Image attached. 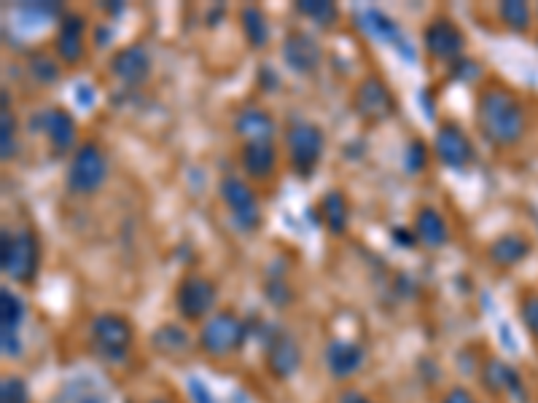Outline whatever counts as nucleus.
<instances>
[{
    "instance_id": "nucleus-1",
    "label": "nucleus",
    "mask_w": 538,
    "mask_h": 403,
    "mask_svg": "<svg viewBox=\"0 0 538 403\" xmlns=\"http://www.w3.org/2000/svg\"><path fill=\"white\" fill-rule=\"evenodd\" d=\"M477 124L492 146L509 149L525 135V110L512 92L488 89L477 105Z\"/></svg>"
},
{
    "instance_id": "nucleus-2",
    "label": "nucleus",
    "mask_w": 538,
    "mask_h": 403,
    "mask_svg": "<svg viewBox=\"0 0 538 403\" xmlns=\"http://www.w3.org/2000/svg\"><path fill=\"white\" fill-rule=\"evenodd\" d=\"M38 264H41L38 240L27 226L16 232H3L0 266L5 277H11L14 283H33L38 274Z\"/></svg>"
},
{
    "instance_id": "nucleus-3",
    "label": "nucleus",
    "mask_w": 538,
    "mask_h": 403,
    "mask_svg": "<svg viewBox=\"0 0 538 403\" xmlns=\"http://www.w3.org/2000/svg\"><path fill=\"white\" fill-rule=\"evenodd\" d=\"M245 334H248V326L235 312H218L202 326L199 347L213 357H227L235 350H240Z\"/></svg>"
},
{
    "instance_id": "nucleus-4",
    "label": "nucleus",
    "mask_w": 538,
    "mask_h": 403,
    "mask_svg": "<svg viewBox=\"0 0 538 403\" xmlns=\"http://www.w3.org/2000/svg\"><path fill=\"white\" fill-rule=\"evenodd\" d=\"M108 175V159L98 143H84L73 153L70 170H68V189L76 194H92L105 183Z\"/></svg>"
},
{
    "instance_id": "nucleus-5",
    "label": "nucleus",
    "mask_w": 538,
    "mask_h": 403,
    "mask_svg": "<svg viewBox=\"0 0 538 403\" xmlns=\"http://www.w3.org/2000/svg\"><path fill=\"white\" fill-rule=\"evenodd\" d=\"M92 345L105 360H124L132 345V326L127 317L105 312L92 323Z\"/></svg>"
},
{
    "instance_id": "nucleus-6",
    "label": "nucleus",
    "mask_w": 538,
    "mask_h": 403,
    "mask_svg": "<svg viewBox=\"0 0 538 403\" xmlns=\"http://www.w3.org/2000/svg\"><path fill=\"white\" fill-rule=\"evenodd\" d=\"M286 143H289V151H291V164L301 175H310L315 170V164L323 156V146H326L321 127H315L310 121H296L294 127L289 129Z\"/></svg>"
},
{
    "instance_id": "nucleus-7",
    "label": "nucleus",
    "mask_w": 538,
    "mask_h": 403,
    "mask_svg": "<svg viewBox=\"0 0 538 403\" xmlns=\"http://www.w3.org/2000/svg\"><path fill=\"white\" fill-rule=\"evenodd\" d=\"M221 200L232 210V218L243 232H256L261 226V207L245 181L224 178L221 181Z\"/></svg>"
},
{
    "instance_id": "nucleus-8",
    "label": "nucleus",
    "mask_w": 538,
    "mask_h": 403,
    "mask_svg": "<svg viewBox=\"0 0 538 403\" xmlns=\"http://www.w3.org/2000/svg\"><path fill=\"white\" fill-rule=\"evenodd\" d=\"M216 299H218V291L216 285L202 277V274H189L181 280L178 291H175V306L178 312L186 317V320H199L205 317L213 306H216Z\"/></svg>"
},
{
    "instance_id": "nucleus-9",
    "label": "nucleus",
    "mask_w": 538,
    "mask_h": 403,
    "mask_svg": "<svg viewBox=\"0 0 538 403\" xmlns=\"http://www.w3.org/2000/svg\"><path fill=\"white\" fill-rule=\"evenodd\" d=\"M267 366L272 371V377L278 379H291L296 368L301 366V350L296 345V339L286 331H278L269 345H267Z\"/></svg>"
},
{
    "instance_id": "nucleus-10",
    "label": "nucleus",
    "mask_w": 538,
    "mask_h": 403,
    "mask_svg": "<svg viewBox=\"0 0 538 403\" xmlns=\"http://www.w3.org/2000/svg\"><path fill=\"white\" fill-rule=\"evenodd\" d=\"M25 317V304L16 294H11L8 288L0 291V342H3V355L5 357H16L19 355V323Z\"/></svg>"
},
{
    "instance_id": "nucleus-11",
    "label": "nucleus",
    "mask_w": 538,
    "mask_h": 403,
    "mask_svg": "<svg viewBox=\"0 0 538 403\" xmlns=\"http://www.w3.org/2000/svg\"><path fill=\"white\" fill-rule=\"evenodd\" d=\"M355 108L361 116L383 121L393 113V95L391 89L380 81V78H366L361 81V87L355 89Z\"/></svg>"
},
{
    "instance_id": "nucleus-12",
    "label": "nucleus",
    "mask_w": 538,
    "mask_h": 403,
    "mask_svg": "<svg viewBox=\"0 0 538 403\" xmlns=\"http://www.w3.org/2000/svg\"><path fill=\"white\" fill-rule=\"evenodd\" d=\"M466 38L463 33L449 22V19H437L426 30V49L437 59H458L463 54Z\"/></svg>"
},
{
    "instance_id": "nucleus-13",
    "label": "nucleus",
    "mask_w": 538,
    "mask_h": 403,
    "mask_svg": "<svg viewBox=\"0 0 538 403\" xmlns=\"http://www.w3.org/2000/svg\"><path fill=\"white\" fill-rule=\"evenodd\" d=\"M434 149H437V156H439L447 167H466L471 161V156H474V149H471L469 138L455 124H441L439 132H437Z\"/></svg>"
},
{
    "instance_id": "nucleus-14",
    "label": "nucleus",
    "mask_w": 538,
    "mask_h": 403,
    "mask_svg": "<svg viewBox=\"0 0 538 403\" xmlns=\"http://www.w3.org/2000/svg\"><path fill=\"white\" fill-rule=\"evenodd\" d=\"M111 70L119 81H124L127 87H141L146 84L148 73H151V59L143 46H127L111 59Z\"/></svg>"
},
{
    "instance_id": "nucleus-15",
    "label": "nucleus",
    "mask_w": 538,
    "mask_h": 403,
    "mask_svg": "<svg viewBox=\"0 0 538 403\" xmlns=\"http://www.w3.org/2000/svg\"><path fill=\"white\" fill-rule=\"evenodd\" d=\"M364 347L350 339H334L326 347V366L334 379H350L364 366Z\"/></svg>"
},
{
    "instance_id": "nucleus-16",
    "label": "nucleus",
    "mask_w": 538,
    "mask_h": 403,
    "mask_svg": "<svg viewBox=\"0 0 538 403\" xmlns=\"http://www.w3.org/2000/svg\"><path fill=\"white\" fill-rule=\"evenodd\" d=\"M283 59L296 73H312L321 65V46L307 33H291L283 46Z\"/></svg>"
},
{
    "instance_id": "nucleus-17",
    "label": "nucleus",
    "mask_w": 538,
    "mask_h": 403,
    "mask_svg": "<svg viewBox=\"0 0 538 403\" xmlns=\"http://www.w3.org/2000/svg\"><path fill=\"white\" fill-rule=\"evenodd\" d=\"M41 129L47 132L51 149H57V151H70L76 143V121L62 108H49L41 116Z\"/></svg>"
},
{
    "instance_id": "nucleus-18",
    "label": "nucleus",
    "mask_w": 538,
    "mask_h": 403,
    "mask_svg": "<svg viewBox=\"0 0 538 403\" xmlns=\"http://www.w3.org/2000/svg\"><path fill=\"white\" fill-rule=\"evenodd\" d=\"M57 54L73 65L84 57V16L79 14H68L62 16V25H59V33H57Z\"/></svg>"
},
{
    "instance_id": "nucleus-19",
    "label": "nucleus",
    "mask_w": 538,
    "mask_h": 403,
    "mask_svg": "<svg viewBox=\"0 0 538 403\" xmlns=\"http://www.w3.org/2000/svg\"><path fill=\"white\" fill-rule=\"evenodd\" d=\"M235 129L248 143H272V138H275V121L261 108L240 110V116L235 119Z\"/></svg>"
},
{
    "instance_id": "nucleus-20",
    "label": "nucleus",
    "mask_w": 538,
    "mask_h": 403,
    "mask_svg": "<svg viewBox=\"0 0 538 403\" xmlns=\"http://www.w3.org/2000/svg\"><path fill=\"white\" fill-rule=\"evenodd\" d=\"M449 232H447V223H444V215H441L437 207H420L417 218H415V240H420L426 248H441L447 243Z\"/></svg>"
},
{
    "instance_id": "nucleus-21",
    "label": "nucleus",
    "mask_w": 538,
    "mask_h": 403,
    "mask_svg": "<svg viewBox=\"0 0 538 403\" xmlns=\"http://www.w3.org/2000/svg\"><path fill=\"white\" fill-rule=\"evenodd\" d=\"M243 170L256 178V181H264L275 172V164H278V151L272 143H245L243 156Z\"/></svg>"
},
{
    "instance_id": "nucleus-22",
    "label": "nucleus",
    "mask_w": 538,
    "mask_h": 403,
    "mask_svg": "<svg viewBox=\"0 0 538 403\" xmlns=\"http://www.w3.org/2000/svg\"><path fill=\"white\" fill-rule=\"evenodd\" d=\"M240 22H243V33L248 44L253 49H264L267 41H269V25H267L264 11L258 5H245L240 11Z\"/></svg>"
},
{
    "instance_id": "nucleus-23",
    "label": "nucleus",
    "mask_w": 538,
    "mask_h": 403,
    "mask_svg": "<svg viewBox=\"0 0 538 403\" xmlns=\"http://www.w3.org/2000/svg\"><path fill=\"white\" fill-rule=\"evenodd\" d=\"M528 253H531V245H528L522 237H517V234H506V237H501V240H495V243L490 245V258H492L498 266H514V264H520Z\"/></svg>"
},
{
    "instance_id": "nucleus-24",
    "label": "nucleus",
    "mask_w": 538,
    "mask_h": 403,
    "mask_svg": "<svg viewBox=\"0 0 538 403\" xmlns=\"http://www.w3.org/2000/svg\"><path fill=\"white\" fill-rule=\"evenodd\" d=\"M482 382L488 385L492 393H520V377L512 366H506L503 360H490L485 374H482Z\"/></svg>"
},
{
    "instance_id": "nucleus-25",
    "label": "nucleus",
    "mask_w": 538,
    "mask_h": 403,
    "mask_svg": "<svg viewBox=\"0 0 538 403\" xmlns=\"http://www.w3.org/2000/svg\"><path fill=\"white\" fill-rule=\"evenodd\" d=\"M321 212H323V221L329 223V229L334 232V234H343L344 229H347V215H350V210H347V200H344L340 191H329L323 202H321Z\"/></svg>"
},
{
    "instance_id": "nucleus-26",
    "label": "nucleus",
    "mask_w": 538,
    "mask_h": 403,
    "mask_svg": "<svg viewBox=\"0 0 538 403\" xmlns=\"http://www.w3.org/2000/svg\"><path fill=\"white\" fill-rule=\"evenodd\" d=\"M153 347L164 355H181L189 350V336L178 326H162L153 334Z\"/></svg>"
},
{
    "instance_id": "nucleus-27",
    "label": "nucleus",
    "mask_w": 538,
    "mask_h": 403,
    "mask_svg": "<svg viewBox=\"0 0 538 403\" xmlns=\"http://www.w3.org/2000/svg\"><path fill=\"white\" fill-rule=\"evenodd\" d=\"M296 11L312 22H318L321 27L332 25L337 19V5L334 3H326V0H299L296 3Z\"/></svg>"
},
{
    "instance_id": "nucleus-28",
    "label": "nucleus",
    "mask_w": 538,
    "mask_h": 403,
    "mask_svg": "<svg viewBox=\"0 0 538 403\" xmlns=\"http://www.w3.org/2000/svg\"><path fill=\"white\" fill-rule=\"evenodd\" d=\"M364 22H366V30L374 36V38H380V41H401V36H398V27L393 25L391 19L383 14V11H374V8H369L366 14H364Z\"/></svg>"
},
{
    "instance_id": "nucleus-29",
    "label": "nucleus",
    "mask_w": 538,
    "mask_h": 403,
    "mask_svg": "<svg viewBox=\"0 0 538 403\" xmlns=\"http://www.w3.org/2000/svg\"><path fill=\"white\" fill-rule=\"evenodd\" d=\"M0 156L8 161L14 156V149H16V124H14V116L8 110V95L3 92V113H0Z\"/></svg>"
},
{
    "instance_id": "nucleus-30",
    "label": "nucleus",
    "mask_w": 538,
    "mask_h": 403,
    "mask_svg": "<svg viewBox=\"0 0 538 403\" xmlns=\"http://www.w3.org/2000/svg\"><path fill=\"white\" fill-rule=\"evenodd\" d=\"M501 16H503V22H506L512 30H525L528 22H531V8H528L525 3L512 0V3H503V5H501Z\"/></svg>"
},
{
    "instance_id": "nucleus-31",
    "label": "nucleus",
    "mask_w": 538,
    "mask_h": 403,
    "mask_svg": "<svg viewBox=\"0 0 538 403\" xmlns=\"http://www.w3.org/2000/svg\"><path fill=\"white\" fill-rule=\"evenodd\" d=\"M0 403H30L27 382L19 377H5L0 385Z\"/></svg>"
},
{
    "instance_id": "nucleus-32",
    "label": "nucleus",
    "mask_w": 538,
    "mask_h": 403,
    "mask_svg": "<svg viewBox=\"0 0 538 403\" xmlns=\"http://www.w3.org/2000/svg\"><path fill=\"white\" fill-rule=\"evenodd\" d=\"M30 76H36L44 84H51V81L59 78V67H57V62L51 59L49 54H36L30 59Z\"/></svg>"
},
{
    "instance_id": "nucleus-33",
    "label": "nucleus",
    "mask_w": 538,
    "mask_h": 403,
    "mask_svg": "<svg viewBox=\"0 0 538 403\" xmlns=\"http://www.w3.org/2000/svg\"><path fill=\"white\" fill-rule=\"evenodd\" d=\"M522 320L528 326V331L538 339V296H531L522 304Z\"/></svg>"
},
{
    "instance_id": "nucleus-34",
    "label": "nucleus",
    "mask_w": 538,
    "mask_h": 403,
    "mask_svg": "<svg viewBox=\"0 0 538 403\" xmlns=\"http://www.w3.org/2000/svg\"><path fill=\"white\" fill-rule=\"evenodd\" d=\"M452 76H455V78H463V81H471V78L480 76V67H477L474 62H469V59H458Z\"/></svg>"
},
{
    "instance_id": "nucleus-35",
    "label": "nucleus",
    "mask_w": 538,
    "mask_h": 403,
    "mask_svg": "<svg viewBox=\"0 0 538 403\" xmlns=\"http://www.w3.org/2000/svg\"><path fill=\"white\" fill-rule=\"evenodd\" d=\"M267 296L278 304V306H286V302H289V296H291V294H289V288H286L280 280H272V283L267 285Z\"/></svg>"
},
{
    "instance_id": "nucleus-36",
    "label": "nucleus",
    "mask_w": 538,
    "mask_h": 403,
    "mask_svg": "<svg viewBox=\"0 0 538 403\" xmlns=\"http://www.w3.org/2000/svg\"><path fill=\"white\" fill-rule=\"evenodd\" d=\"M409 161H412V164H409L412 170H423V167H426V146H423L420 140H415V143L409 146Z\"/></svg>"
},
{
    "instance_id": "nucleus-37",
    "label": "nucleus",
    "mask_w": 538,
    "mask_h": 403,
    "mask_svg": "<svg viewBox=\"0 0 538 403\" xmlns=\"http://www.w3.org/2000/svg\"><path fill=\"white\" fill-rule=\"evenodd\" d=\"M441 403H474V398L469 396V390H463V388H452L449 393H447V398Z\"/></svg>"
},
{
    "instance_id": "nucleus-38",
    "label": "nucleus",
    "mask_w": 538,
    "mask_h": 403,
    "mask_svg": "<svg viewBox=\"0 0 538 403\" xmlns=\"http://www.w3.org/2000/svg\"><path fill=\"white\" fill-rule=\"evenodd\" d=\"M192 396L196 403H213L207 396V388H202V382H196V379H192Z\"/></svg>"
},
{
    "instance_id": "nucleus-39",
    "label": "nucleus",
    "mask_w": 538,
    "mask_h": 403,
    "mask_svg": "<svg viewBox=\"0 0 538 403\" xmlns=\"http://www.w3.org/2000/svg\"><path fill=\"white\" fill-rule=\"evenodd\" d=\"M340 403H372V401H369L364 393H358V390H347Z\"/></svg>"
},
{
    "instance_id": "nucleus-40",
    "label": "nucleus",
    "mask_w": 538,
    "mask_h": 403,
    "mask_svg": "<svg viewBox=\"0 0 538 403\" xmlns=\"http://www.w3.org/2000/svg\"><path fill=\"white\" fill-rule=\"evenodd\" d=\"M81 403H102V401H100L98 396H87V398H84V401H81Z\"/></svg>"
},
{
    "instance_id": "nucleus-41",
    "label": "nucleus",
    "mask_w": 538,
    "mask_h": 403,
    "mask_svg": "<svg viewBox=\"0 0 538 403\" xmlns=\"http://www.w3.org/2000/svg\"><path fill=\"white\" fill-rule=\"evenodd\" d=\"M151 403H167V401H162V398H156V401H151Z\"/></svg>"
}]
</instances>
